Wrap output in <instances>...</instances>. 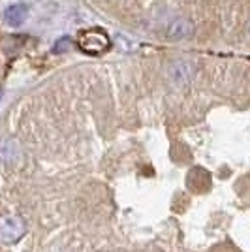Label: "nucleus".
<instances>
[{
    "label": "nucleus",
    "mask_w": 250,
    "mask_h": 252,
    "mask_svg": "<svg viewBox=\"0 0 250 252\" xmlns=\"http://www.w3.org/2000/svg\"><path fill=\"white\" fill-rule=\"evenodd\" d=\"M75 43L81 51L91 53V55H100V53L109 49L111 40L102 29H89V31H83L77 36Z\"/></svg>",
    "instance_id": "f257e3e1"
},
{
    "label": "nucleus",
    "mask_w": 250,
    "mask_h": 252,
    "mask_svg": "<svg viewBox=\"0 0 250 252\" xmlns=\"http://www.w3.org/2000/svg\"><path fill=\"white\" fill-rule=\"evenodd\" d=\"M194 64L190 61H185V59H179V61H173L167 68V77L173 85H187L188 81H192L194 77Z\"/></svg>",
    "instance_id": "f03ea898"
},
{
    "label": "nucleus",
    "mask_w": 250,
    "mask_h": 252,
    "mask_svg": "<svg viewBox=\"0 0 250 252\" xmlns=\"http://www.w3.org/2000/svg\"><path fill=\"white\" fill-rule=\"evenodd\" d=\"M164 32L171 40H187L194 34V25L185 17H169L164 27Z\"/></svg>",
    "instance_id": "7ed1b4c3"
},
{
    "label": "nucleus",
    "mask_w": 250,
    "mask_h": 252,
    "mask_svg": "<svg viewBox=\"0 0 250 252\" xmlns=\"http://www.w3.org/2000/svg\"><path fill=\"white\" fill-rule=\"evenodd\" d=\"M23 233V224L17 219H2L0 220V237L4 241H15Z\"/></svg>",
    "instance_id": "20e7f679"
},
{
    "label": "nucleus",
    "mask_w": 250,
    "mask_h": 252,
    "mask_svg": "<svg viewBox=\"0 0 250 252\" xmlns=\"http://www.w3.org/2000/svg\"><path fill=\"white\" fill-rule=\"evenodd\" d=\"M27 15H29V6L27 4H13L4 11V19H6V23H10L11 27L23 25Z\"/></svg>",
    "instance_id": "39448f33"
},
{
    "label": "nucleus",
    "mask_w": 250,
    "mask_h": 252,
    "mask_svg": "<svg viewBox=\"0 0 250 252\" xmlns=\"http://www.w3.org/2000/svg\"><path fill=\"white\" fill-rule=\"evenodd\" d=\"M68 45H70V38H68V36H64L62 40L57 43V45H55V51H57V53H59V51H64V49H66Z\"/></svg>",
    "instance_id": "423d86ee"
}]
</instances>
